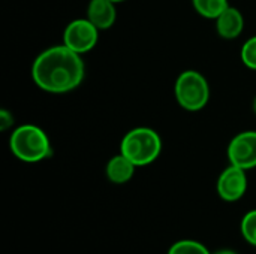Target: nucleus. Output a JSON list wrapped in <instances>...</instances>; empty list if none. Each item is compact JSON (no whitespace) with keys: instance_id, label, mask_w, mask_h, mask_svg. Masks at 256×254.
Instances as JSON below:
<instances>
[{"instance_id":"f257e3e1","label":"nucleus","mask_w":256,"mask_h":254,"mask_svg":"<svg viewBox=\"0 0 256 254\" xmlns=\"http://www.w3.org/2000/svg\"><path fill=\"white\" fill-rule=\"evenodd\" d=\"M86 76L82 55L64 43L44 49L32 64L34 85L51 94L69 93L81 85Z\"/></svg>"},{"instance_id":"f03ea898","label":"nucleus","mask_w":256,"mask_h":254,"mask_svg":"<svg viewBox=\"0 0 256 254\" xmlns=\"http://www.w3.org/2000/svg\"><path fill=\"white\" fill-rule=\"evenodd\" d=\"M9 148L18 160L26 163L42 162L52 153L48 135L34 124H22L14 129L9 138Z\"/></svg>"},{"instance_id":"7ed1b4c3","label":"nucleus","mask_w":256,"mask_h":254,"mask_svg":"<svg viewBox=\"0 0 256 254\" xmlns=\"http://www.w3.org/2000/svg\"><path fill=\"white\" fill-rule=\"evenodd\" d=\"M160 135L152 127H135L129 130L120 142V153L136 168L153 163L160 156Z\"/></svg>"},{"instance_id":"20e7f679","label":"nucleus","mask_w":256,"mask_h":254,"mask_svg":"<svg viewBox=\"0 0 256 254\" xmlns=\"http://www.w3.org/2000/svg\"><path fill=\"white\" fill-rule=\"evenodd\" d=\"M174 96L177 103L184 111L198 112L204 109L210 100L208 81L198 70H184L176 79Z\"/></svg>"},{"instance_id":"39448f33","label":"nucleus","mask_w":256,"mask_h":254,"mask_svg":"<svg viewBox=\"0 0 256 254\" xmlns=\"http://www.w3.org/2000/svg\"><path fill=\"white\" fill-rule=\"evenodd\" d=\"M99 28L88 18H76L70 21L63 31V43L82 55L90 52L99 40Z\"/></svg>"},{"instance_id":"423d86ee","label":"nucleus","mask_w":256,"mask_h":254,"mask_svg":"<svg viewBox=\"0 0 256 254\" xmlns=\"http://www.w3.org/2000/svg\"><path fill=\"white\" fill-rule=\"evenodd\" d=\"M230 163L242 169L256 168V130L237 133L228 144L226 150Z\"/></svg>"},{"instance_id":"0eeeda50","label":"nucleus","mask_w":256,"mask_h":254,"mask_svg":"<svg viewBox=\"0 0 256 254\" xmlns=\"http://www.w3.org/2000/svg\"><path fill=\"white\" fill-rule=\"evenodd\" d=\"M218 195L225 202H237L240 201L248 190V175L246 169L234 166L230 163L228 168L222 171L218 178Z\"/></svg>"},{"instance_id":"6e6552de","label":"nucleus","mask_w":256,"mask_h":254,"mask_svg":"<svg viewBox=\"0 0 256 254\" xmlns=\"http://www.w3.org/2000/svg\"><path fill=\"white\" fill-rule=\"evenodd\" d=\"M216 30L222 39L232 40L237 39L244 28V16L240 9L228 6L216 19Z\"/></svg>"},{"instance_id":"1a4fd4ad","label":"nucleus","mask_w":256,"mask_h":254,"mask_svg":"<svg viewBox=\"0 0 256 254\" xmlns=\"http://www.w3.org/2000/svg\"><path fill=\"white\" fill-rule=\"evenodd\" d=\"M111 0H90L87 6V18L99 28L108 30L117 19V9Z\"/></svg>"},{"instance_id":"9d476101","label":"nucleus","mask_w":256,"mask_h":254,"mask_svg":"<svg viewBox=\"0 0 256 254\" xmlns=\"http://www.w3.org/2000/svg\"><path fill=\"white\" fill-rule=\"evenodd\" d=\"M136 166L122 153L111 157L105 166L106 178L114 184H126L132 180Z\"/></svg>"},{"instance_id":"9b49d317","label":"nucleus","mask_w":256,"mask_h":254,"mask_svg":"<svg viewBox=\"0 0 256 254\" xmlns=\"http://www.w3.org/2000/svg\"><path fill=\"white\" fill-rule=\"evenodd\" d=\"M192 4L201 16L207 19H216L230 6V1L228 0H192Z\"/></svg>"},{"instance_id":"f8f14e48","label":"nucleus","mask_w":256,"mask_h":254,"mask_svg":"<svg viewBox=\"0 0 256 254\" xmlns=\"http://www.w3.org/2000/svg\"><path fill=\"white\" fill-rule=\"evenodd\" d=\"M168 254H212L208 252V249L198 243V241H194V240H182V241H177L174 243L170 250Z\"/></svg>"},{"instance_id":"ddd939ff","label":"nucleus","mask_w":256,"mask_h":254,"mask_svg":"<svg viewBox=\"0 0 256 254\" xmlns=\"http://www.w3.org/2000/svg\"><path fill=\"white\" fill-rule=\"evenodd\" d=\"M243 238L256 247V210L249 211L240 223Z\"/></svg>"},{"instance_id":"4468645a","label":"nucleus","mask_w":256,"mask_h":254,"mask_svg":"<svg viewBox=\"0 0 256 254\" xmlns=\"http://www.w3.org/2000/svg\"><path fill=\"white\" fill-rule=\"evenodd\" d=\"M240 57H242V61L244 63L246 67L256 70V36L248 39L243 43L242 51H240Z\"/></svg>"},{"instance_id":"2eb2a0df","label":"nucleus","mask_w":256,"mask_h":254,"mask_svg":"<svg viewBox=\"0 0 256 254\" xmlns=\"http://www.w3.org/2000/svg\"><path fill=\"white\" fill-rule=\"evenodd\" d=\"M12 124H14V115L8 109H2L0 111V130L6 132L12 127Z\"/></svg>"},{"instance_id":"dca6fc26","label":"nucleus","mask_w":256,"mask_h":254,"mask_svg":"<svg viewBox=\"0 0 256 254\" xmlns=\"http://www.w3.org/2000/svg\"><path fill=\"white\" fill-rule=\"evenodd\" d=\"M213 254H238L237 252H234V250H230V249H224V250H219V252H216V253Z\"/></svg>"},{"instance_id":"f3484780","label":"nucleus","mask_w":256,"mask_h":254,"mask_svg":"<svg viewBox=\"0 0 256 254\" xmlns=\"http://www.w3.org/2000/svg\"><path fill=\"white\" fill-rule=\"evenodd\" d=\"M252 111H254V114L256 115V96L255 99H254V102H252Z\"/></svg>"},{"instance_id":"a211bd4d","label":"nucleus","mask_w":256,"mask_h":254,"mask_svg":"<svg viewBox=\"0 0 256 254\" xmlns=\"http://www.w3.org/2000/svg\"><path fill=\"white\" fill-rule=\"evenodd\" d=\"M111 1H114V3H122V1H126V0H111Z\"/></svg>"}]
</instances>
